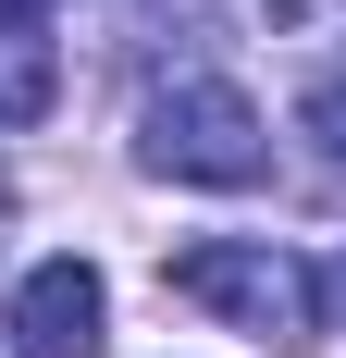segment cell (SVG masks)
<instances>
[{"instance_id":"obj_1","label":"cell","mask_w":346,"mask_h":358,"mask_svg":"<svg viewBox=\"0 0 346 358\" xmlns=\"http://www.w3.org/2000/svg\"><path fill=\"white\" fill-rule=\"evenodd\" d=\"M186 309H210V322L260 334V346H321V272L310 259L260 248V235H198V248H173L161 272Z\"/></svg>"},{"instance_id":"obj_2","label":"cell","mask_w":346,"mask_h":358,"mask_svg":"<svg viewBox=\"0 0 346 358\" xmlns=\"http://www.w3.org/2000/svg\"><path fill=\"white\" fill-rule=\"evenodd\" d=\"M137 161L173 173V185H260L272 173V124H260L247 87H223V74H173L137 111Z\"/></svg>"},{"instance_id":"obj_3","label":"cell","mask_w":346,"mask_h":358,"mask_svg":"<svg viewBox=\"0 0 346 358\" xmlns=\"http://www.w3.org/2000/svg\"><path fill=\"white\" fill-rule=\"evenodd\" d=\"M111 346V285L87 259H37L13 285V358H99Z\"/></svg>"},{"instance_id":"obj_4","label":"cell","mask_w":346,"mask_h":358,"mask_svg":"<svg viewBox=\"0 0 346 358\" xmlns=\"http://www.w3.org/2000/svg\"><path fill=\"white\" fill-rule=\"evenodd\" d=\"M50 99H62V50L25 13H0V124H50Z\"/></svg>"},{"instance_id":"obj_5","label":"cell","mask_w":346,"mask_h":358,"mask_svg":"<svg viewBox=\"0 0 346 358\" xmlns=\"http://www.w3.org/2000/svg\"><path fill=\"white\" fill-rule=\"evenodd\" d=\"M297 136H310L321 161H334V173H346V74H321L310 99H297Z\"/></svg>"},{"instance_id":"obj_6","label":"cell","mask_w":346,"mask_h":358,"mask_svg":"<svg viewBox=\"0 0 346 358\" xmlns=\"http://www.w3.org/2000/svg\"><path fill=\"white\" fill-rule=\"evenodd\" d=\"M321 334H346V248L321 259Z\"/></svg>"},{"instance_id":"obj_7","label":"cell","mask_w":346,"mask_h":358,"mask_svg":"<svg viewBox=\"0 0 346 358\" xmlns=\"http://www.w3.org/2000/svg\"><path fill=\"white\" fill-rule=\"evenodd\" d=\"M0 13H25V25H37V13H50V0H0Z\"/></svg>"},{"instance_id":"obj_8","label":"cell","mask_w":346,"mask_h":358,"mask_svg":"<svg viewBox=\"0 0 346 358\" xmlns=\"http://www.w3.org/2000/svg\"><path fill=\"white\" fill-rule=\"evenodd\" d=\"M0 210H13V185H0Z\"/></svg>"}]
</instances>
